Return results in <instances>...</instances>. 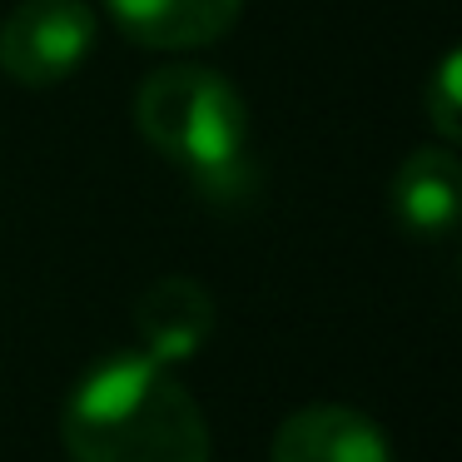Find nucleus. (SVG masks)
Instances as JSON below:
<instances>
[{
	"instance_id": "1",
	"label": "nucleus",
	"mask_w": 462,
	"mask_h": 462,
	"mask_svg": "<svg viewBox=\"0 0 462 462\" xmlns=\"http://www.w3.org/2000/svg\"><path fill=\"white\" fill-rule=\"evenodd\" d=\"M65 448L75 462H209L199 402L154 358H110L65 402Z\"/></svg>"
},
{
	"instance_id": "2",
	"label": "nucleus",
	"mask_w": 462,
	"mask_h": 462,
	"mask_svg": "<svg viewBox=\"0 0 462 462\" xmlns=\"http://www.w3.org/2000/svg\"><path fill=\"white\" fill-rule=\"evenodd\" d=\"M134 125L164 160L184 164L194 184H209L214 174L244 164L249 110L224 75L199 65L150 75L134 95Z\"/></svg>"
},
{
	"instance_id": "3",
	"label": "nucleus",
	"mask_w": 462,
	"mask_h": 462,
	"mask_svg": "<svg viewBox=\"0 0 462 462\" xmlns=\"http://www.w3.org/2000/svg\"><path fill=\"white\" fill-rule=\"evenodd\" d=\"M95 45V11L85 0H21L0 25V70L21 85H60Z\"/></svg>"
},
{
	"instance_id": "4",
	"label": "nucleus",
	"mask_w": 462,
	"mask_h": 462,
	"mask_svg": "<svg viewBox=\"0 0 462 462\" xmlns=\"http://www.w3.org/2000/svg\"><path fill=\"white\" fill-rule=\"evenodd\" d=\"M273 462H393L383 428L358 408L343 402H313L279 422L273 432Z\"/></svg>"
},
{
	"instance_id": "5",
	"label": "nucleus",
	"mask_w": 462,
	"mask_h": 462,
	"mask_svg": "<svg viewBox=\"0 0 462 462\" xmlns=\"http://www.w3.org/2000/svg\"><path fill=\"white\" fill-rule=\"evenodd\" d=\"M244 0H110V15L144 51H199L239 21Z\"/></svg>"
},
{
	"instance_id": "6",
	"label": "nucleus",
	"mask_w": 462,
	"mask_h": 462,
	"mask_svg": "<svg viewBox=\"0 0 462 462\" xmlns=\"http://www.w3.org/2000/svg\"><path fill=\"white\" fill-rule=\"evenodd\" d=\"M134 328L154 363L194 358L214 333V299L194 279H160L134 309Z\"/></svg>"
},
{
	"instance_id": "7",
	"label": "nucleus",
	"mask_w": 462,
	"mask_h": 462,
	"mask_svg": "<svg viewBox=\"0 0 462 462\" xmlns=\"http://www.w3.org/2000/svg\"><path fill=\"white\" fill-rule=\"evenodd\" d=\"M393 209L412 234H442L457 219V160L448 150H418L393 180Z\"/></svg>"
},
{
	"instance_id": "8",
	"label": "nucleus",
	"mask_w": 462,
	"mask_h": 462,
	"mask_svg": "<svg viewBox=\"0 0 462 462\" xmlns=\"http://www.w3.org/2000/svg\"><path fill=\"white\" fill-rule=\"evenodd\" d=\"M428 115L438 120L442 134H457V60L442 65L438 85H432V100H428Z\"/></svg>"
}]
</instances>
